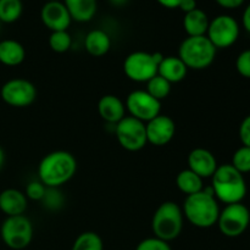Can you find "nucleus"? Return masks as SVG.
Masks as SVG:
<instances>
[{
    "instance_id": "27",
    "label": "nucleus",
    "mask_w": 250,
    "mask_h": 250,
    "mask_svg": "<svg viewBox=\"0 0 250 250\" xmlns=\"http://www.w3.org/2000/svg\"><path fill=\"white\" fill-rule=\"evenodd\" d=\"M72 45V37L67 31L51 32L49 37V46L53 51L58 54H63L68 51Z\"/></svg>"
},
{
    "instance_id": "17",
    "label": "nucleus",
    "mask_w": 250,
    "mask_h": 250,
    "mask_svg": "<svg viewBox=\"0 0 250 250\" xmlns=\"http://www.w3.org/2000/svg\"><path fill=\"white\" fill-rule=\"evenodd\" d=\"M28 207V199L23 192L15 188H9L0 193V210L10 216L23 215Z\"/></svg>"
},
{
    "instance_id": "10",
    "label": "nucleus",
    "mask_w": 250,
    "mask_h": 250,
    "mask_svg": "<svg viewBox=\"0 0 250 250\" xmlns=\"http://www.w3.org/2000/svg\"><path fill=\"white\" fill-rule=\"evenodd\" d=\"M115 134L120 146L127 151H139L148 143L146 124L132 116H125L115 125Z\"/></svg>"
},
{
    "instance_id": "25",
    "label": "nucleus",
    "mask_w": 250,
    "mask_h": 250,
    "mask_svg": "<svg viewBox=\"0 0 250 250\" xmlns=\"http://www.w3.org/2000/svg\"><path fill=\"white\" fill-rule=\"evenodd\" d=\"M71 250H104V243L99 234L87 231L75 239Z\"/></svg>"
},
{
    "instance_id": "26",
    "label": "nucleus",
    "mask_w": 250,
    "mask_h": 250,
    "mask_svg": "<svg viewBox=\"0 0 250 250\" xmlns=\"http://www.w3.org/2000/svg\"><path fill=\"white\" fill-rule=\"evenodd\" d=\"M146 92L156 100L161 102L170 95L171 83L161 76L156 75L146 82Z\"/></svg>"
},
{
    "instance_id": "11",
    "label": "nucleus",
    "mask_w": 250,
    "mask_h": 250,
    "mask_svg": "<svg viewBox=\"0 0 250 250\" xmlns=\"http://www.w3.org/2000/svg\"><path fill=\"white\" fill-rule=\"evenodd\" d=\"M4 103L12 107H27L37 99V88L31 81L14 78L4 83L0 90Z\"/></svg>"
},
{
    "instance_id": "7",
    "label": "nucleus",
    "mask_w": 250,
    "mask_h": 250,
    "mask_svg": "<svg viewBox=\"0 0 250 250\" xmlns=\"http://www.w3.org/2000/svg\"><path fill=\"white\" fill-rule=\"evenodd\" d=\"M0 234L7 248L22 250L27 248L33 239V225L24 215L6 217L1 225Z\"/></svg>"
},
{
    "instance_id": "35",
    "label": "nucleus",
    "mask_w": 250,
    "mask_h": 250,
    "mask_svg": "<svg viewBox=\"0 0 250 250\" xmlns=\"http://www.w3.org/2000/svg\"><path fill=\"white\" fill-rule=\"evenodd\" d=\"M178 9L182 10L185 14L193 11V10L197 9V0H181Z\"/></svg>"
},
{
    "instance_id": "12",
    "label": "nucleus",
    "mask_w": 250,
    "mask_h": 250,
    "mask_svg": "<svg viewBox=\"0 0 250 250\" xmlns=\"http://www.w3.org/2000/svg\"><path fill=\"white\" fill-rule=\"evenodd\" d=\"M125 106L132 117L144 124L161 114V102L151 97L146 90L138 89L129 93Z\"/></svg>"
},
{
    "instance_id": "6",
    "label": "nucleus",
    "mask_w": 250,
    "mask_h": 250,
    "mask_svg": "<svg viewBox=\"0 0 250 250\" xmlns=\"http://www.w3.org/2000/svg\"><path fill=\"white\" fill-rule=\"evenodd\" d=\"M161 53L133 51L124 61V72L133 82L144 83L158 75L159 65L163 61Z\"/></svg>"
},
{
    "instance_id": "15",
    "label": "nucleus",
    "mask_w": 250,
    "mask_h": 250,
    "mask_svg": "<svg viewBox=\"0 0 250 250\" xmlns=\"http://www.w3.org/2000/svg\"><path fill=\"white\" fill-rule=\"evenodd\" d=\"M188 168L197 173L199 177L211 178L216 168L219 167L214 154L204 148H195L188 154Z\"/></svg>"
},
{
    "instance_id": "22",
    "label": "nucleus",
    "mask_w": 250,
    "mask_h": 250,
    "mask_svg": "<svg viewBox=\"0 0 250 250\" xmlns=\"http://www.w3.org/2000/svg\"><path fill=\"white\" fill-rule=\"evenodd\" d=\"M84 48L89 55L100 58L109 53L111 48V38L103 29H93L85 36Z\"/></svg>"
},
{
    "instance_id": "14",
    "label": "nucleus",
    "mask_w": 250,
    "mask_h": 250,
    "mask_svg": "<svg viewBox=\"0 0 250 250\" xmlns=\"http://www.w3.org/2000/svg\"><path fill=\"white\" fill-rule=\"evenodd\" d=\"M41 20L51 32L67 31L72 22L70 12L61 1H46L41 10Z\"/></svg>"
},
{
    "instance_id": "13",
    "label": "nucleus",
    "mask_w": 250,
    "mask_h": 250,
    "mask_svg": "<svg viewBox=\"0 0 250 250\" xmlns=\"http://www.w3.org/2000/svg\"><path fill=\"white\" fill-rule=\"evenodd\" d=\"M146 141L155 146H167L176 133V124L167 115H158L146 124Z\"/></svg>"
},
{
    "instance_id": "32",
    "label": "nucleus",
    "mask_w": 250,
    "mask_h": 250,
    "mask_svg": "<svg viewBox=\"0 0 250 250\" xmlns=\"http://www.w3.org/2000/svg\"><path fill=\"white\" fill-rule=\"evenodd\" d=\"M236 68L242 77L250 80V49L239 54L236 60Z\"/></svg>"
},
{
    "instance_id": "4",
    "label": "nucleus",
    "mask_w": 250,
    "mask_h": 250,
    "mask_svg": "<svg viewBox=\"0 0 250 250\" xmlns=\"http://www.w3.org/2000/svg\"><path fill=\"white\" fill-rule=\"evenodd\" d=\"M182 208L175 202H164L159 205L151 219L154 237L170 242L178 238L183 229Z\"/></svg>"
},
{
    "instance_id": "38",
    "label": "nucleus",
    "mask_w": 250,
    "mask_h": 250,
    "mask_svg": "<svg viewBox=\"0 0 250 250\" xmlns=\"http://www.w3.org/2000/svg\"><path fill=\"white\" fill-rule=\"evenodd\" d=\"M109 1H110V4L114 5V6L121 7V6H125V5H126L129 0H109Z\"/></svg>"
},
{
    "instance_id": "5",
    "label": "nucleus",
    "mask_w": 250,
    "mask_h": 250,
    "mask_svg": "<svg viewBox=\"0 0 250 250\" xmlns=\"http://www.w3.org/2000/svg\"><path fill=\"white\" fill-rule=\"evenodd\" d=\"M217 49L207 36L187 37L178 48V58L187 68L205 70L214 62Z\"/></svg>"
},
{
    "instance_id": "1",
    "label": "nucleus",
    "mask_w": 250,
    "mask_h": 250,
    "mask_svg": "<svg viewBox=\"0 0 250 250\" xmlns=\"http://www.w3.org/2000/svg\"><path fill=\"white\" fill-rule=\"evenodd\" d=\"M77 171V161L66 150L46 154L38 166L39 181L48 188H59L67 183Z\"/></svg>"
},
{
    "instance_id": "41",
    "label": "nucleus",
    "mask_w": 250,
    "mask_h": 250,
    "mask_svg": "<svg viewBox=\"0 0 250 250\" xmlns=\"http://www.w3.org/2000/svg\"><path fill=\"white\" fill-rule=\"evenodd\" d=\"M0 24H1V22H0Z\"/></svg>"
},
{
    "instance_id": "33",
    "label": "nucleus",
    "mask_w": 250,
    "mask_h": 250,
    "mask_svg": "<svg viewBox=\"0 0 250 250\" xmlns=\"http://www.w3.org/2000/svg\"><path fill=\"white\" fill-rule=\"evenodd\" d=\"M239 139L244 146L250 148V115L244 117L239 126Z\"/></svg>"
},
{
    "instance_id": "19",
    "label": "nucleus",
    "mask_w": 250,
    "mask_h": 250,
    "mask_svg": "<svg viewBox=\"0 0 250 250\" xmlns=\"http://www.w3.org/2000/svg\"><path fill=\"white\" fill-rule=\"evenodd\" d=\"M71 19L76 22H89L95 16L98 10L97 0H63Z\"/></svg>"
},
{
    "instance_id": "2",
    "label": "nucleus",
    "mask_w": 250,
    "mask_h": 250,
    "mask_svg": "<svg viewBox=\"0 0 250 250\" xmlns=\"http://www.w3.org/2000/svg\"><path fill=\"white\" fill-rule=\"evenodd\" d=\"M220 211L219 202L215 198L211 187L204 188L195 194L187 195L182 208L183 216L198 229H210L215 226Z\"/></svg>"
},
{
    "instance_id": "40",
    "label": "nucleus",
    "mask_w": 250,
    "mask_h": 250,
    "mask_svg": "<svg viewBox=\"0 0 250 250\" xmlns=\"http://www.w3.org/2000/svg\"><path fill=\"white\" fill-rule=\"evenodd\" d=\"M46 1H60V0H46Z\"/></svg>"
},
{
    "instance_id": "29",
    "label": "nucleus",
    "mask_w": 250,
    "mask_h": 250,
    "mask_svg": "<svg viewBox=\"0 0 250 250\" xmlns=\"http://www.w3.org/2000/svg\"><path fill=\"white\" fill-rule=\"evenodd\" d=\"M43 203L44 208L51 211H58L63 207L65 203V198H63L62 193L59 190V188H48L46 187L45 194H44L43 199L41 200Z\"/></svg>"
},
{
    "instance_id": "18",
    "label": "nucleus",
    "mask_w": 250,
    "mask_h": 250,
    "mask_svg": "<svg viewBox=\"0 0 250 250\" xmlns=\"http://www.w3.org/2000/svg\"><path fill=\"white\" fill-rule=\"evenodd\" d=\"M187 72V66L178 56H164L158 70V75L168 81L171 84L185 80Z\"/></svg>"
},
{
    "instance_id": "34",
    "label": "nucleus",
    "mask_w": 250,
    "mask_h": 250,
    "mask_svg": "<svg viewBox=\"0 0 250 250\" xmlns=\"http://www.w3.org/2000/svg\"><path fill=\"white\" fill-rule=\"evenodd\" d=\"M219 6L227 10H234L241 7L246 2V0H215Z\"/></svg>"
},
{
    "instance_id": "3",
    "label": "nucleus",
    "mask_w": 250,
    "mask_h": 250,
    "mask_svg": "<svg viewBox=\"0 0 250 250\" xmlns=\"http://www.w3.org/2000/svg\"><path fill=\"white\" fill-rule=\"evenodd\" d=\"M211 189L217 202L226 205L242 203L247 194V183L244 175L237 171L231 164H224L216 168L212 175Z\"/></svg>"
},
{
    "instance_id": "8",
    "label": "nucleus",
    "mask_w": 250,
    "mask_h": 250,
    "mask_svg": "<svg viewBox=\"0 0 250 250\" xmlns=\"http://www.w3.org/2000/svg\"><path fill=\"white\" fill-rule=\"evenodd\" d=\"M250 224V211L242 203L229 204L220 211L217 226L220 232L229 238L242 236Z\"/></svg>"
},
{
    "instance_id": "28",
    "label": "nucleus",
    "mask_w": 250,
    "mask_h": 250,
    "mask_svg": "<svg viewBox=\"0 0 250 250\" xmlns=\"http://www.w3.org/2000/svg\"><path fill=\"white\" fill-rule=\"evenodd\" d=\"M231 165L236 168L237 171L244 175V173L250 172V148L249 146H242L241 148L234 151L232 156Z\"/></svg>"
},
{
    "instance_id": "37",
    "label": "nucleus",
    "mask_w": 250,
    "mask_h": 250,
    "mask_svg": "<svg viewBox=\"0 0 250 250\" xmlns=\"http://www.w3.org/2000/svg\"><path fill=\"white\" fill-rule=\"evenodd\" d=\"M156 1L166 9H178L181 0H156Z\"/></svg>"
},
{
    "instance_id": "21",
    "label": "nucleus",
    "mask_w": 250,
    "mask_h": 250,
    "mask_svg": "<svg viewBox=\"0 0 250 250\" xmlns=\"http://www.w3.org/2000/svg\"><path fill=\"white\" fill-rule=\"evenodd\" d=\"M26 59V50L20 42L15 39H4L0 42V62L5 66L21 65Z\"/></svg>"
},
{
    "instance_id": "36",
    "label": "nucleus",
    "mask_w": 250,
    "mask_h": 250,
    "mask_svg": "<svg viewBox=\"0 0 250 250\" xmlns=\"http://www.w3.org/2000/svg\"><path fill=\"white\" fill-rule=\"evenodd\" d=\"M242 26L248 33H250V2L246 6L242 14Z\"/></svg>"
},
{
    "instance_id": "9",
    "label": "nucleus",
    "mask_w": 250,
    "mask_h": 250,
    "mask_svg": "<svg viewBox=\"0 0 250 250\" xmlns=\"http://www.w3.org/2000/svg\"><path fill=\"white\" fill-rule=\"evenodd\" d=\"M241 26L231 15H219L210 20L207 37L216 49H227L239 38Z\"/></svg>"
},
{
    "instance_id": "24",
    "label": "nucleus",
    "mask_w": 250,
    "mask_h": 250,
    "mask_svg": "<svg viewBox=\"0 0 250 250\" xmlns=\"http://www.w3.org/2000/svg\"><path fill=\"white\" fill-rule=\"evenodd\" d=\"M23 5L21 0H0V22L14 23L21 17Z\"/></svg>"
},
{
    "instance_id": "20",
    "label": "nucleus",
    "mask_w": 250,
    "mask_h": 250,
    "mask_svg": "<svg viewBox=\"0 0 250 250\" xmlns=\"http://www.w3.org/2000/svg\"><path fill=\"white\" fill-rule=\"evenodd\" d=\"M210 20L207 12L202 9H195L185 14L183 17V28L188 37L207 36Z\"/></svg>"
},
{
    "instance_id": "30",
    "label": "nucleus",
    "mask_w": 250,
    "mask_h": 250,
    "mask_svg": "<svg viewBox=\"0 0 250 250\" xmlns=\"http://www.w3.org/2000/svg\"><path fill=\"white\" fill-rule=\"evenodd\" d=\"M136 250H172L170 243L156 237H149L138 243Z\"/></svg>"
},
{
    "instance_id": "16",
    "label": "nucleus",
    "mask_w": 250,
    "mask_h": 250,
    "mask_svg": "<svg viewBox=\"0 0 250 250\" xmlns=\"http://www.w3.org/2000/svg\"><path fill=\"white\" fill-rule=\"evenodd\" d=\"M98 112L105 122L116 125L126 116V106L117 95H103L98 102Z\"/></svg>"
},
{
    "instance_id": "39",
    "label": "nucleus",
    "mask_w": 250,
    "mask_h": 250,
    "mask_svg": "<svg viewBox=\"0 0 250 250\" xmlns=\"http://www.w3.org/2000/svg\"><path fill=\"white\" fill-rule=\"evenodd\" d=\"M4 163H5V153L4 150H2L1 146H0V170H1L2 166H4Z\"/></svg>"
},
{
    "instance_id": "31",
    "label": "nucleus",
    "mask_w": 250,
    "mask_h": 250,
    "mask_svg": "<svg viewBox=\"0 0 250 250\" xmlns=\"http://www.w3.org/2000/svg\"><path fill=\"white\" fill-rule=\"evenodd\" d=\"M46 187L41 182V181H32L27 185L24 194H26L27 199L34 200V202H41L43 199L44 194H45Z\"/></svg>"
},
{
    "instance_id": "23",
    "label": "nucleus",
    "mask_w": 250,
    "mask_h": 250,
    "mask_svg": "<svg viewBox=\"0 0 250 250\" xmlns=\"http://www.w3.org/2000/svg\"><path fill=\"white\" fill-rule=\"evenodd\" d=\"M176 185L177 188L186 195H192L204 189L203 186V178L199 177L197 173L190 171L189 168L182 170L176 177Z\"/></svg>"
}]
</instances>
